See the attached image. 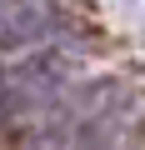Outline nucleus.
<instances>
[{
	"mask_svg": "<svg viewBox=\"0 0 145 150\" xmlns=\"http://www.w3.org/2000/svg\"><path fill=\"white\" fill-rule=\"evenodd\" d=\"M60 15L50 0H5L0 5V50H20L45 35H55Z\"/></svg>",
	"mask_w": 145,
	"mask_h": 150,
	"instance_id": "obj_1",
	"label": "nucleus"
}]
</instances>
